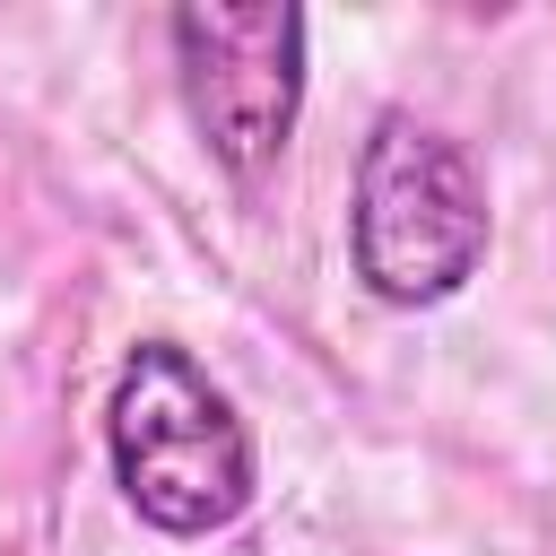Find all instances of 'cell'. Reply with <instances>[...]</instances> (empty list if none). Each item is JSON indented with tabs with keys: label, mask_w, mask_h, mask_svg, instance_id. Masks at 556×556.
Instances as JSON below:
<instances>
[{
	"label": "cell",
	"mask_w": 556,
	"mask_h": 556,
	"mask_svg": "<svg viewBox=\"0 0 556 556\" xmlns=\"http://www.w3.org/2000/svg\"><path fill=\"white\" fill-rule=\"evenodd\" d=\"M104 460L122 504L165 539H217L261 495V452L243 408L174 339H139L104 400Z\"/></svg>",
	"instance_id": "cell-1"
},
{
	"label": "cell",
	"mask_w": 556,
	"mask_h": 556,
	"mask_svg": "<svg viewBox=\"0 0 556 556\" xmlns=\"http://www.w3.org/2000/svg\"><path fill=\"white\" fill-rule=\"evenodd\" d=\"M304 9L295 0H182L165 17L174 43V87L200 130V148L235 174L261 182L304 113Z\"/></svg>",
	"instance_id": "cell-3"
},
{
	"label": "cell",
	"mask_w": 556,
	"mask_h": 556,
	"mask_svg": "<svg viewBox=\"0 0 556 556\" xmlns=\"http://www.w3.org/2000/svg\"><path fill=\"white\" fill-rule=\"evenodd\" d=\"M486 235H495V208L469 148L417 113H382L356 148V191H348V261L365 295L400 313L452 304L478 278Z\"/></svg>",
	"instance_id": "cell-2"
}]
</instances>
